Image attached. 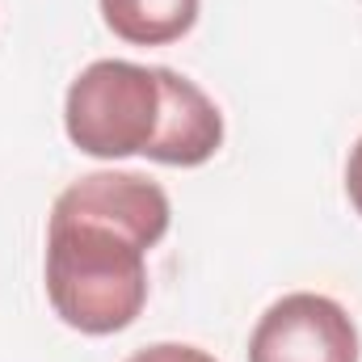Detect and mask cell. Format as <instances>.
<instances>
[{
  "label": "cell",
  "mask_w": 362,
  "mask_h": 362,
  "mask_svg": "<svg viewBox=\"0 0 362 362\" xmlns=\"http://www.w3.org/2000/svg\"><path fill=\"white\" fill-rule=\"evenodd\" d=\"M160 72H165V122L148 160L173 165V169H198L223 144V114L194 81L177 76L173 68H160Z\"/></svg>",
  "instance_id": "4"
},
{
  "label": "cell",
  "mask_w": 362,
  "mask_h": 362,
  "mask_svg": "<svg viewBox=\"0 0 362 362\" xmlns=\"http://www.w3.org/2000/svg\"><path fill=\"white\" fill-rule=\"evenodd\" d=\"M114 38L131 47H169L198 21V0H101Z\"/></svg>",
  "instance_id": "5"
},
{
  "label": "cell",
  "mask_w": 362,
  "mask_h": 362,
  "mask_svg": "<svg viewBox=\"0 0 362 362\" xmlns=\"http://www.w3.org/2000/svg\"><path fill=\"white\" fill-rule=\"evenodd\" d=\"M127 362H219L215 354L198 350V346H177V341H160V346H148L139 354H131Z\"/></svg>",
  "instance_id": "6"
},
{
  "label": "cell",
  "mask_w": 362,
  "mask_h": 362,
  "mask_svg": "<svg viewBox=\"0 0 362 362\" xmlns=\"http://www.w3.org/2000/svg\"><path fill=\"white\" fill-rule=\"evenodd\" d=\"M165 122V72L127 64V59H97L89 64L64 101L68 139L97 160L118 156H148L160 139Z\"/></svg>",
  "instance_id": "2"
},
{
  "label": "cell",
  "mask_w": 362,
  "mask_h": 362,
  "mask_svg": "<svg viewBox=\"0 0 362 362\" xmlns=\"http://www.w3.org/2000/svg\"><path fill=\"white\" fill-rule=\"evenodd\" d=\"M346 194H350L354 211L362 215V139L350 148V160H346Z\"/></svg>",
  "instance_id": "7"
},
{
  "label": "cell",
  "mask_w": 362,
  "mask_h": 362,
  "mask_svg": "<svg viewBox=\"0 0 362 362\" xmlns=\"http://www.w3.org/2000/svg\"><path fill=\"white\" fill-rule=\"evenodd\" d=\"M249 362H358V329L337 299L295 291L257 320Z\"/></svg>",
  "instance_id": "3"
},
{
  "label": "cell",
  "mask_w": 362,
  "mask_h": 362,
  "mask_svg": "<svg viewBox=\"0 0 362 362\" xmlns=\"http://www.w3.org/2000/svg\"><path fill=\"white\" fill-rule=\"evenodd\" d=\"M169 194L144 173L72 181L47 223V299L89 337L118 333L148 303V249L169 232Z\"/></svg>",
  "instance_id": "1"
}]
</instances>
